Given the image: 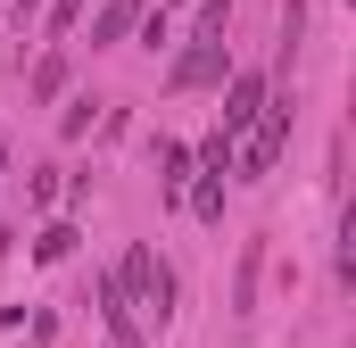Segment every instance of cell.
<instances>
[{"mask_svg":"<svg viewBox=\"0 0 356 348\" xmlns=\"http://www.w3.org/2000/svg\"><path fill=\"white\" fill-rule=\"evenodd\" d=\"M116 282L133 290L141 324H149V315L166 324V307H175V274H166V258H149V249H124V265H116Z\"/></svg>","mask_w":356,"mask_h":348,"instance_id":"6da1fadb","label":"cell"},{"mask_svg":"<svg viewBox=\"0 0 356 348\" xmlns=\"http://www.w3.org/2000/svg\"><path fill=\"white\" fill-rule=\"evenodd\" d=\"M241 133H249V174H266L273 158H282V141H290V100H273V91H266V108H257Z\"/></svg>","mask_w":356,"mask_h":348,"instance_id":"7a4b0ae2","label":"cell"},{"mask_svg":"<svg viewBox=\"0 0 356 348\" xmlns=\"http://www.w3.org/2000/svg\"><path fill=\"white\" fill-rule=\"evenodd\" d=\"M99 315H108V332H116V348H149V324H141V307H133V290L108 274L99 282Z\"/></svg>","mask_w":356,"mask_h":348,"instance_id":"3957f363","label":"cell"},{"mask_svg":"<svg viewBox=\"0 0 356 348\" xmlns=\"http://www.w3.org/2000/svg\"><path fill=\"white\" fill-rule=\"evenodd\" d=\"M216 75H224V33H216V25H199V33H191V50L175 58V84L191 91V84H216Z\"/></svg>","mask_w":356,"mask_h":348,"instance_id":"277c9868","label":"cell"},{"mask_svg":"<svg viewBox=\"0 0 356 348\" xmlns=\"http://www.w3.org/2000/svg\"><path fill=\"white\" fill-rule=\"evenodd\" d=\"M266 108V75H232V91H224V133L241 141V125Z\"/></svg>","mask_w":356,"mask_h":348,"instance_id":"5b68a950","label":"cell"},{"mask_svg":"<svg viewBox=\"0 0 356 348\" xmlns=\"http://www.w3.org/2000/svg\"><path fill=\"white\" fill-rule=\"evenodd\" d=\"M141 8H149V0H108V8L91 17V42H124V33L141 25Z\"/></svg>","mask_w":356,"mask_h":348,"instance_id":"8992f818","label":"cell"},{"mask_svg":"<svg viewBox=\"0 0 356 348\" xmlns=\"http://www.w3.org/2000/svg\"><path fill=\"white\" fill-rule=\"evenodd\" d=\"M58 84H67V50H50V58L33 67V100H58Z\"/></svg>","mask_w":356,"mask_h":348,"instance_id":"52a82bcc","label":"cell"},{"mask_svg":"<svg viewBox=\"0 0 356 348\" xmlns=\"http://www.w3.org/2000/svg\"><path fill=\"white\" fill-rule=\"evenodd\" d=\"M191 207H199V216L216 224V216H224V174H199V191H191Z\"/></svg>","mask_w":356,"mask_h":348,"instance_id":"ba28073f","label":"cell"},{"mask_svg":"<svg viewBox=\"0 0 356 348\" xmlns=\"http://www.w3.org/2000/svg\"><path fill=\"white\" fill-rule=\"evenodd\" d=\"M67 249H75V232H67V224H50V232L33 241V258H42V265H58V258H67Z\"/></svg>","mask_w":356,"mask_h":348,"instance_id":"9c48e42d","label":"cell"},{"mask_svg":"<svg viewBox=\"0 0 356 348\" xmlns=\"http://www.w3.org/2000/svg\"><path fill=\"white\" fill-rule=\"evenodd\" d=\"M158 166H166V191H182V174H191V158H182L175 141H166V150H158Z\"/></svg>","mask_w":356,"mask_h":348,"instance_id":"30bf717a","label":"cell"},{"mask_svg":"<svg viewBox=\"0 0 356 348\" xmlns=\"http://www.w3.org/2000/svg\"><path fill=\"white\" fill-rule=\"evenodd\" d=\"M75 8H83V0H50V33H67V25H75Z\"/></svg>","mask_w":356,"mask_h":348,"instance_id":"8fae6325","label":"cell"},{"mask_svg":"<svg viewBox=\"0 0 356 348\" xmlns=\"http://www.w3.org/2000/svg\"><path fill=\"white\" fill-rule=\"evenodd\" d=\"M0 158H8V150H0Z\"/></svg>","mask_w":356,"mask_h":348,"instance_id":"7c38bea8","label":"cell"}]
</instances>
